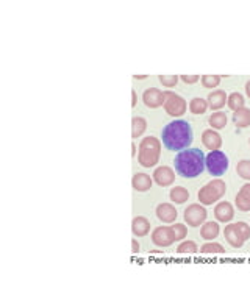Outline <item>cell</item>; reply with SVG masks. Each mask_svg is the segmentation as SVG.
I'll return each mask as SVG.
<instances>
[{
	"instance_id": "28",
	"label": "cell",
	"mask_w": 250,
	"mask_h": 281,
	"mask_svg": "<svg viewBox=\"0 0 250 281\" xmlns=\"http://www.w3.org/2000/svg\"><path fill=\"white\" fill-rule=\"evenodd\" d=\"M221 75H203L200 77L202 80V86L203 88H208V89H213L216 86H219V83H221Z\"/></svg>"
},
{
	"instance_id": "27",
	"label": "cell",
	"mask_w": 250,
	"mask_h": 281,
	"mask_svg": "<svg viewBox=\"0 0 250 281\" xmlns=\"http://www.w3.org/2000/svg\"><path fill=\"white\" fill-rule=\"evenodd\" d=\"M197 244L193 242V241H184L178 245L177 249V253L178 255H196L197 253Z\"/></svg>"
},
{
	"instance_id": "4",
	"label": "cell",
	"mask_w": 250,
	"mask_h": 281,
	"mask_svg": "<svg viewBox=\"0 0 250 281\" xmlns=\"http://www.w3.org/2000/svg\"><path fill=\"white\" fill-rule=\"evenodd\" d=\"M225 191H227L225 181L221 178H216V180L210 181V183H207L199 191V194H197L199 202L202 205H213L225 195Z\"/></svg>"
},
{
	"instance_id": "5",
	"label": "cell",
	"mask_w": 250,
	"mask_h": 281,
	"mask_svg": "<svg viewBox=\"0 0 250 281\" xmlns=\"http://www.w3.org/2000/svg\"><path fill=\"white\" fill-rule=\"evenodd\" d=\"M224 236L233 249H241L244 242L250 238V227L245 222H238L225 227Z\"/></svg>"
},
{
	"instance_id": "22",
	"label": "cell",
	"mask_w": 250,
	"mask_h": 281,
	"mask_svg": "<svg viewBox=\"0 0 250 281\" xmlns=\"http://www.w3.org/2000/svg\"><path fill=\"white\" fill-rule=\"evenodd\" d=\"M208 108H210L208 100H203V98H200V97L193 98L191 103H190V111H191L193 114H196V116L205 114Z\"/></svg>"
},
{
	"instance_id": "38",
	"label": "cell",
	"mask_w": 250,
	"mask_h": 281,
	"mask_svg": "<svg viewBox=\"0 0 250 281\" xmlns=\"http://www.w3.org/2000/svg\"><path fill=\"white\" fill-rule=\"evenodd\" d=\"M248 145H250V138H248Z\"/></svg>"
},
{
	"instance_id": "20",
	"label": "cell",
	"mask_w": 250,
	"mask_h": 281,
	"mask_svg": "<svg viewBox=\"0 0 250 281\" xmlns=\"http://www.w3.org/2000/svg\"><path fill=\"white\" fill-rule=\"evenodd\" d=\"M170 200L177 203V205H183L188 202V198H190V191H186L183 186H175L170 189Z\"/></svg>"
},
{
	"instance_id": "37",
	"label": "cell",
	"mask_w": 250,
	"mask_h": 281,
	"mask_svg": "<svg viewBox=\"0 0 250 281\" xmlns=\"http://www.w3.org/2000/svg\"><path fill=\"white\" fill-rule=\"evenodd\" d=\"M135 155H136V145L133 144L132 145V156H135Z\"/></svg>"
},
{
	"instance_id": "13",
	"label": "cell",
	"mask_w": 250,
	"mask_h": 281,
	"mask_svg": "<svg viewBox=\"0 0 250 281\" xmlns=\"http://www.w3.org/2000/svg\"><path fill=\"white\" fill-rule=\"evenodd\" d=\"M156 217L164 223H172L177 219V209L169 203H161L156 206Z\"/></svg>"
},
{
	"instance_id": "14",
	"label": "cell",
	"mask_w": 250,
	"mask_h": 281,
	"mask_svg": "<svg viewBox=\"0 0 250 281\" xmlns=\"http://www.w3.org/2000/svg\"><path fill=\"white\" fill-rule=\"evenodd\" d=\"M214 216L219 222H230L233 217H234V209L233 206L228 203V202H222V203H219L216 205L214 208Z\"/></svg>"
},
{
	"instance_id": "3",
	"label": "cell",
	"mask_w": 250,
	"mask_h": 281,
	"mask_svg": "<svg viewBox=\"0 0 250 281\" xmlns=\"http://www.w3.org/2000/svg\"><path fill=\"white\" fill-rule=\"evenodd\" d=\"M161 156V141H158L155 136H149L141 141L138 161L143 167H153L156 162L160 161Z\"/></svg>"
},
{
	"instance_id": "26",
	"label": "cell",
	"mask_w": 250,
	"mask_h": 281,
	"mask_svg": "<svg viewBox=\"0 0 250 281\" xmlns=\"http://www.w3.org/2000/svg\"><path fill=\"white\" fill-rule=\"evenodd\" d=\"M200 253L202 255H224L225 249L217 242H208L200 249Z\"/></svg>"
},
{
	"instance_id": "12",
	"label": "cell",
	"mask_w": 250,
	"mask_h": 281,
	"mask_svg": "<svg viewBox=\"0 0 250 281\" xmlns=\"http://www.w3.org/2000/svg\"><path fill=\"white\" fill-rule=\"evenodd\" d=\"M202 142L205 145L208 150H219V148L222 147V138L221 135L217 133V131H213V130H205L202 135Z\"/></svg>"
},
{
	"instance_id": "36",
	"label": "cell",
	"mask_w": 250,
	"mask_h": 281,
	"mask_svg": "<svg viewBox=\"0 0 250 281\" xmlns=\"http://www.w3.org/2000/svg\"><path fill=\"white\" fill-rule=\"evenodd\" d=\"M133 78H136V80H144V78H147L146 75H135Z\"/></svg>"
},
{
	"instance_id": "24",
	"label": "cell",
	"mask_w": 250,
	"mask_h": 281,
	"mask_svg": "<svg viewBox=\"0 0 250 281\" xmlns=\"http://www.w3.org/2000/svg\"><path fill=\"white\" fill-rule=\"evenodd\" d=\"M244 97H242V94H239V92H233V94H230L228 95V98H227V105H228V108L231 109V111H238V109H241V108H244Z\"/></svg>"
},
{
	"instance_id": "19",
	"label": "cell",
	"mask_w": 250,
	"mask_h": 281,
	"mask_svg": "<svg viewBox=\"0 0 250 281\" xmlns=\"http://www.w3.org/2000/svg\"><path fill=\"white\" fill-rule=\"evenodd\" d=\"M233 122L238 128H245L250 125V109L248 108H241L238 111H234L233 114Z\"/></svg>"
},
{
	"instance_id": "1",
	"label": "cell",
	"mask_w": 250,
	"mask_h": 281,
	"mask_svg": "<svg viewBox=\"0 0 250 281\" xmlns=\"http://www.w3.org/2000/svg\"><path fill=\"white\" fill-rule=\"evenodd\" d=\"M161 139H163L164 147L170 152L184 150V148H188L193 144V139H194L191 124L181 119L172 121L163 128Z\"/></svg>"
},
{
	"instance_id": "30",
	"label": "cell",
	"mask_w": 250,
	"mask_h": 281,
	"mask_svg": "<svg viewBox=\"0 0 250 281\" xmlns=\"http://www.w3.org/2000/svg\"><path fill=\"white\" fill-rule=\"evenodd\" d=\"M158 78H160V83L166 88H174L180 80V77L177 75H160Z\"/></svg>"
},
{
	"instance_id": "29",
	"label": "cell",
	"mask_w": 250,
	"mask_h": 281,
	"mask_svg": "<svg viewBox=\"0 0 250 281\" xmlns=\"http://www.w3.org/2000/svg\"><path fill=\"white\" fill-rule=\"evenodd\" d=\"M236 172L241 178L244 180H250V161L248 159H242L238 162L236 166Z\"/></svg>"
},
{
	"instance_id": "7",
	"label": "cell",
	"mask_w": 250,
	"mask_h": 281,
	"mask_svg": "<svg viewBox=\"0 0 250 281\" xmlns=\"http://www.w3.org/2000/svg\"><path fill=\"white\" fill-rule=\"evenodd\" d=\"M186 100L178 95V94H174V92H170L167 94V98H166V102H164V109L169 116H174V118H180V116H183L186 113Z\"/></svg>"
},
{
	"instance_id": "16",
	"label": "cell",
	"mask_w": 250,
	"mask_h": 281,
	"mask_svg": "<svg viewBox=\"0 0 250 281\" xmlns=\"http://www.w3.org/2000/svg\"><path fill=\"white\" fill-rule=\"evenodd\" d=\"M132 231L135 236H147L150 233V222L143 216H138L133 219Z\"/></svg>"
},
{
	"instance_id": "2",
	"label": "cell",
	"mask_w": 250,
	"mask_h": 281,
	"mask_svg": "<svg viewBox=\"0 0 250 281\" xmlns=\"http://www.w3.org/2000/svg\"><path fill=\"white\" fill-rule=\"evenodd\" d=\"M175 172L183 178H196L205 171V155L200 148H184L174 159Z\"/></svg>"
},
{
	"instance_id": "9",
	"label": "cell",
	"mask_w": 250,
	"mask_h": 281,
	"mask_svg": "<svg viewBox=\"0 0 250 281\" xmlns=\"http://www.w3.org/2000/svg\"><path fill=\"white\" fill-rule=\"evenodd\" d=\"M167 94H169V91L163 92L156 88H149L143 94V100H144L146 106H149V108H160V106H164Z\"/></svg>"
},
{
	"instance_id": "6",
	"label": "cell",
	"mask_w": 250,
	"mask_h": 281,
	"mask_svg": "<svg viewBox=\"0 0 250 281\" xmlns=\"http://www.w3.org/2000/svg\"><path fill=\"white\" fill-rule=\"evenodd\" d=\"M205 169L211 177H222L228 171V156L221 150H211L205 156Z\"/></svg>"
},
{
	"instance_id": "31",
	"label": "cell",
	"mask_w": 250,
	"mask_h": 281,
	"mask_svg": "<svg viewBox=\"0 0 250 281\" xmlns=\"http://www.w3.org/2000/svg\"><path fill=\"white\" fill-rule=\"evenodd\" d=\"M172 231H174V236H175V241H181L186 238L188 235V228L183 225V223H175L174 227H170Z\"/></svg>"
},
{
	"instance_id": "32",
	"label": "cell",
	"mask_w": 250,
	"mask_h": 281,
	"mask_svg": "<svg viewBox=\"0 0 250 281\" xmlns=\"http://www.w3.org/2000/svg\"><path fill=\"white\" fill-rule=\"evenodd\" d=\"M180 78L183 80V83H186V85H194V83H197V81L200 80L199 75H181Z\"/></svg>"
},
{
	"instance_id": "10",
	"label": "cell",
	"mask_w": 250,
	"mask_h": 281,
	"mask_svg": "<svg viewBox=\"0 0 250 281\" xmlns=\"http://www.w3.org/2000/svg\"><path fill=\"white\" fill-rule=\"evenodd\" d=\"M152 242L158 247H169L175 242L174 231L170 227H158L152 233Z\"/></svg>"
},
{
	"instance_id": "23",
	"label": "cell",
	"mask_w": 250,
	"mask_h": 281,
	"mask_svg": "<svg viewBox=\"0 0 250 281\" xmlns=\"http://www.w3.org/2000/svg\"><path fill=\"white\" fill-rule=\"evenodd\" d=\"M147 130V122L144 118H133L132 121V138L136 139Z\"/></svg>"
},
{
	"instance_id": "21",
	"label": "cell",
	"mask_w": 250,
	"mask_h": 281,
	"mask_svg": "<svg viewBox=\"0 0 250 281\" xmlns=\"http://www.w3.org/2000/svg\"><path fill=\"white\" fill-rule=\"evenodd\" d=\"M219 235V225L216 222H207L200 228V236L207 241H213L216 239Z\"/></svg>"
},
{
	"instance_id": "15",
	"label": "cell",
	"mask_w": 250,
	"mask_h": 281,
	"mask_svg": "<svg viewBox=\"0 0 250 281\" xmlns=\"http://www.w3.org/2000/svg\"><path fill=\"white\" fill-rule=\"evenodd\" d=\"M152 183H153V180L147 174H136L132 180V185H133L135 191H138V192L149 191L152 188Z\"/></svg>"
},
{
	"instance_id": "33",
	"label": "cell",
	"mask_w": 250,
	"mask_h": 281,
	"mask_svg": "<svg viewBox=\"0 0 250 281\" xmlns=\"http://www.w3.org/2000/svg\"><path fill=\"white\" fill-rule=\"evenodd\" d=\"M132 252H133L135 255L139 253V244H138V241H132Z\"/></svg>"
},
{
	"instance_id": "35",
	"label": "cell",
	"mask_w": 250,
	"mask_h": 281,
	"mask_svg": "<svg viewBox=\"0 0 250 281\" xmlns=\"http://www.w3.org/2000/svg\"><path fill=\"white\" fill-rule=\"evenodd\" d=\"M245 92H247V95L250 97V81H247V85H245Z\"/></svg>"
},
{
	"instance_id": "11",
	"label": "cell",
	"mask_w": 250,
	"mask_h": 281,
	"mask_svg": "<svg viewBox=\"0 0 250 281\" xmlns=\"http://www.w3.org/2000/svg\"><path fill=\"white\" fill-rule=\"evenodd\" d=\"M152 178L158 186H170L175 181V172L167 166H161L158 169H155Z\"/></svg>"
},
{
	"instance_id": "8",
	"label": "cell",
	"mask_w": 250,
	"mask_h": 281,
	"mask_svg": "<svg viewBox=\"0 0 250 281\" xmlns=\"http://www.w3.org/2000/svg\"><path fill=\"white\" fill-rule=\"evenodd\" d=\"M207 209L199 203L190 205L184 209V220L190 227H200L203 222L207 220Z\"/></svg>"
},
{
	"instance_id": "34",
	"label": "cell",
	"mask_w": 250,
	"mask_h": 281,
	"mask_svg": "<svg viewBox=\"0 0 250 281\" xmlns=\"http://www.w3.org/2000/svg\"><path fill=\"white\" fill-rule=\"evenodd\" d=\"M132 97H133V100H132V106L135 108V106H136V92H135V91H132Z\"/></svg>"
},
{
	"instance_id": "25",
	"label": "cell",
	"mask_w": 250,
	"mask_h": 281,
	"mask_svg": "<svg viewBox=\"0 0 250 281\" xmlns=\"http://www.w3.org/2000/svg\"><path fill=\"white\" fill-rule=\"evenodd\" d=\"M210 125L213 128H217V130H221L227 125V114L225 113H221V111H217V113H213L210 116V119H208Z\"/></svg>"
},
{
	"instance_id": "18",
	"label": "cell",
	"mask_w": 250,
	"mask_h": 281,
	"mask_svg": "<svg viewBox=\"0 0 250 281\" xmlns=\"http://www.w3.org/2000/svg\"><path fill=\"white\" fill-rule=\"evenodd\" d=\"M227 94L225 91H213L210 95H208V105L211 109H221L225 102H227Z\"/></svg>"
},
{
	"instance_id": "17",
	"label": "cell",
	"mask_w": 250,
	"mask_h": 281,
	"mask_svg": "<svg viewBox=\"0 0 250 281\" xmlns=\"http://www.w3.org/2000/svg\"><path fill=\"white\" fill-rule=\"evenodd\" d=\"M236 206L239 211H250V183L244 185L236 195Z\"/></svg>"
}]
</instances>
